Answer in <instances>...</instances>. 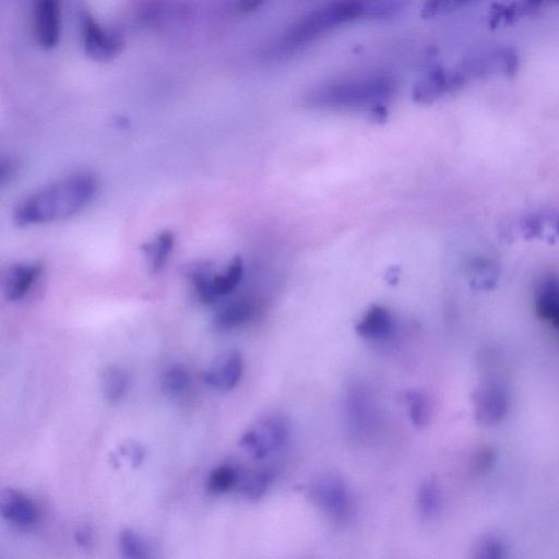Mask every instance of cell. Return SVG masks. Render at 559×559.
Wrapping results in <instances>:
<instances>
[{
    "mask_svg": "<svg viewBox=\"0 0 559 559\" xmlns=\"http://www.w3.org/2000/svg\"><path fill=\"white\" fill-rule=\"evenodd\" d=\"M273 475L268 470H255L241 473L239 487L242 495L249 501H259L269 490Z\"/></svg>",
    "mask_w": 559,
    "mask_h": 559,
    "instance_id": "obj_18",
    "label": "cell"
},
{
    "mask_svg": "<svg viewBox=\"0 0 559 559\" xmlns=\"http://www.w3.org/2000/svg\"><path fill=\"white\" fill-rule=\"evenodd\" d=\"M406 401L410 409V418L414 425L423 427L431 421V402L424 392L419 390L408 391Z\"/></svg>",
    "mask_w": 559,
    "mask_h": 559,
    "instance_id": "obj_23",
    "label": "cell"
},
{
    "mask_svg": "<svg viewBox=\"0 0 559 559\" xmlns=\"http://www.w3.org/2000/svg\"><path fill=\"white\" fill-rule=\"evenodd\" d=\"M121 453L122 455H125L129 458L130 462L133 463V466L135 468L141 465L146 455L144 447L136 443L129 444L128 446H123L121 448Z\"/></svg>",
    "mask_w": 559,
    "mask_h": 559,
    "instance_id": "obj_28",
    "label": "cell"
},
{
    "mask_svg": "<svg viewBox=\"0 0 559 559\" xmlns=\"http://www.w3.org/2000/svg\"><path fill=\"white\" fill-rule=\"evenodd\" d=\"M559 6V0H516L508 6L499 7V15L505 23L526 17L543 8Z\"/></svg>",
    "mask_w": 559,
    "mask_h": 559,
    "instance_id": "obj_21",
    "label": "cell"
},
{
    "mask_svg": "<svg viewBox=\"0 0 559 559\" xmlns=\"http://www.w3.org/2000/svg\"><path fill=\"white\" fill-rule=\"evenodd\" d=\"M174 234L170 231L160 233L156 239L144 246L148 265L153 272L162 270L173 252Z\"/></svg>",
    "mask_w": 559,
    "mask_h": 559,
    "instance_id": "obj_17",
    "label": "cell"
},
{
    "mask_svg": "<svg viewBox=\"0 0 559 559\" xmlns=\"http://www.w3.org/2000/svg\"><path fill=\"white\" fill-rule=\"evenodd\" d=\"M244 360L239 351H228L214 360L205 374L206 383L218 390L229 391L240 383Z\"/></svg>",
    "mask_w": 559,
    "mask_h": 559,
    "instance_id": "obj_9",
    "label": "cell"
},
{
    "mask_svg": "<svg viewBox=\"0 0 559 559\" xmlns=\"http://www.w3.org/2000/svg\"><path fill=\"white\" fill-rule=\"evenodd\" d=\"M418 505L422 516L433 518L438 515L442 507V496L435 482L425 481L418 493Z\"/></svg>",
    "mask_w": 559,
    "mask_h": 559,
    "instance_id": "obj_25",
    "label": "cell"
},
{
    "mask_svg": "<svg viewBox=\"0 0 559 559\" xmlns=\"http://www.w3.org/2000/svg\"><path fill=\"white\" fill-rule=\"evenodd\" d=\"M128 384V375L121 367H107L102 373L101 387L107 401H121L126 395Z\"/></svg>",
    "mask_w": 559,
    "mask_h": 559,
    "instance_id": "obj_20",
    "label": "cell"
},
{
    "mask_svg": "<svg viewBox=\"0 0 559 559\" xmlns=\"http://www.w3.org/2000/svg\"><path fill=\"white\" fill-rule=\"evenodd\" d=\"M192 384V375L183 365H174L162 377V390L168 395H180Z\"/></svg>",
    "mask_w": 559,
    "mask_h": 559,
    "instance_id": "obj_24",
    "label": "cell"
},
{
    "mask_svg": "<svg viewBox=\"0 0 559 559\" xmlns=\"http://www.w3.org/2000/svg\"><path fill=\"white\" fill-rule=\"evenodd\" d=\"M497 551H499V546L496 542L489 540H484L481 541L479 543V545L477 546V549H475V552H477V556L478 557H491L492 552H495L497 554ZM498 555V554H497Z\"/></svg>",
    "mask_w": 559,
    "mask_h": 559,
    "instance_id": "obj_29",
    "label": "cell"
},
{
    "mask_svg": "<svg viewBox=\"0 0 559 559\" xmlns=\"http://www.w3.org/2000/svg\"><path fill=\"white\" fill-rule=\"evenodd\" d=\"M42 265L38 263L19 264L10 267L4 279V294L11 302L25 299L42 275Z\"/></svg>",
    "mask_w": 559,
    "mask_h": 559,
    "instance_id": "obj_12",
    "label": "cell"
},
{
    "mask_svg": "<svg viewBox=\"0 0 559 559\" xmlns=\"http://www.w3.org/2000/svg\"><path fill=\"white\" fill-rule=\"evenodd\" d=\"M256 314V305L249 299H237L220 309L214 323L222 330H232L244 326Z\"/></svg>",
    "mask_w": 559,
    "mask_h": 559,
    "instance_id": "obj_15",
    "label": "cell"
},
{
    "mask_svg": "<svg viewBox=\"0 0 559 559\" xmlns=\"http://www.w3.org/2000/svg\"><path fill=\"white\" fill-rule=\"evenodd\" d=\"M120 550L127 558H147L150 556L146 541L133 530H124L118 539Z\"/></svg>",
    "mask_w": 559,
    "mask_h": 559,
    "instance_id": "obj_26",
    "label": "cell"
},
{
    "mask_svg": "<svg viewBox=\"0 0 559 559\" xmlns=\"http://www.w3.org/2000/svg\"><path fill=\"white\" fill-rule=\"evenodd\" d=\"M392 330H394V320L388 309L382 306L368 309L356 326L358 335L367 340H385L391 335Z\"/></svg>",
    "mask_w": 559,
    "mask_h": 559,
    "instance_id": "obj_14",
    "label": "cell"
},
{
    "mask_svg": "<svg viewBox=\"0 0 559 559\" xmlns=\"http://www.w3.org/2000/svg\"><path fill=\"white\" fill-rule=\"evenodd\" d=\"M312 502L335 523H346L352 514L348 485L336 474L320 475L308 487Z\"/></svg>",
    "mask_w": 559,
    "mask_h": 559,
    "instance_id": "obj_5",
    "label": "cell"
},
{
    "mask_svg": "<svg viewBox=\"0 0 559 559\" xmlns=\"http://www.w3.org/2000/svg\"><path fill=\"white\" fill-rule=\"evenodd\" d=\"M363 19L362 0H332L301 19L285 35L284 46L296 49L313 42L344 23Z\"/></svg>",
    "mask_w": 559,
    "mask_h": 559,
    "instance_id": "obj_3",
    "label": "cell"
},
{
    "mask_svg": "<svg viewBox=\"0 0 559 559\" xmlns=\"http://www.w3.org/2000/svg\"><path fill=\"white\" fill-rule=\"evenodd\" d=\"M243 275L244 263L240 257L234 258L230 266L217 275H213L210 267L204 265L192 267L187 272L199 300L208 305L234 292L239 287Z\"/></svg>",
    "mask_w": 559,
    "mask_h": 559,
    "instance_id": "obj_4",
    "label": "cell"
},
{
    "mask_svg": "<svg viewBox=\"0 0 559 559\" xmlns=\"http://www.w3.org/2000/svg\"><path fill=\"white\" fill-rule=\"evenodd\" d=\"M363 19L388 20L406 10L411 0H362Z\"/></svg>",
    "mask_w": 559,
    "mask_h": 559,
    "instance_id": "obj_19",
    "label": "cell"
},
{
    "mask_svg": "<svg viewBox=\"0 0 559 559\" xmlns=\"http://www.w3.org/2000/svg\"><path fill=\"white\" fill-rule=\"evenodd\" d=\"M241 473L239 469L229 465L214 469L208 478V490L216 494L230 492L239 485Z\"/></svg>",
    "mask_w": 559,
    "mask_h": 559,
    "instance_id": "obj_22",
    "label": "cell"
},
{
    "mask_svg": "<svg viewBox=\"0 0 559 559\" xmlns=\"http://www.w3.org/2000/svg\"><path fill=\"white\" fill-rule=\"evenodd\" d=\"M76 541L82 547H89L93 541V534L90 528L82 527L76 532Z\"/></svg>",
    "mask_w": 559,
    "mask_h": 559,
    "instance_id": "obj_31",
    "label": "cell"
},
{
    "mask_svg": "<svg viewBox=\"0 0 559 559\" xmlns=\"http://www.w3.org/2000/svg\"><path fill=\"white\" fill-rule=\"evenodd\" d=\"M460 90V83L453 70L436 66L414 87L413 99L418 103L430 104Z\"/></svg>",
    "mask_w": 559,
    "mask_h": 559,
    "instance_id": "obj_8",
    "label": "cell"
},
{
    "mask_svg": "<svg viewBox=\"0 0 559 559\" xmlns=\"http://www.w3.org/2000/svg\"><path fill=\"white\" fill-rule=\"evenodd\" d=\"M289 426L279 416H268L244 433L240 445L255 459L261 460L277 453L289 439Z\"/></svg>",
    "mask_w": 559,
    "mask_h": 559,
    "instance_id": "obj_6",
    "label": "cell"
},
{
    "mask_svg": "<svg viewBox=\"0 0 559 559\" xmlns=\"http://www.w3.org/2000/svg\"><path fill=\"white\" fill-rule=\"evenodd\" d=\"M535 305L539 315L553 326L559 328V279H544L535 294Z\"/></svg>",
    "mask_w": 559,
    "mask_h": 559,
    "instance_id": "obj_16",
    "label": "cell"
},
{
    "mask_svg": "<svg viewBox=\"0 0 559 559\" xmlns=\"http://www.w3.org/2000/svg\"><path fill=\"white\" fill-rule=\"evenodd\" d=\"M477 2V0H426L421 16L425 19L444 16Z\"/></svg>",
    "mask_w": 559,
    "mask_h": 559,
    "instance_id": "obj_27",
    "label": "cell"
},
{
    "mask_svg": "<svg viewBox=\"0 0 559 559\" xmlns=\"http://www.w3.org/2000/svg\"><path fill=\"white\" fill-rule=\"evenodd\" d=\"M0 170H2V174H0V180H2V184L4 185L5 182L10 180V178H13L16 172V166L13 162L7 160V161H3L2 169Z\"/></svg>",
    "mask_w": 559,
    "mask_h": 559,
    "instance_id": "obj_32",
    "label": "cell"
},
{
    "mask_svg": "<svg viewBox=\"0 0 559 559\" xmlns=\"http://www.w3.org/2000/svg\"><path fill=\"white\" fill-rule=\"evenodd\" d=\"M0 511L7 521L18 526H30L38 517L32 499L13 489L5 490L0 496Z\"/></svg>",
    "mask_w": 559,
    "mask_h": 559,
    "instance_id": "obj_13",
    "label": "cell"
},
{
    "mask_svg": "<svg viewBox=\"0 0 559 559\" xmlns=\"http://www.w3.org/2000/svg\"><path fill=\"white\" fill-rule=\"evenodd\" d=\"M82 29L86 51L94 59L109 61L121 53L123 47L121 39L114 33L104 30L93 18L85 17Z\"/></svg>",
    "mask_w": 559,
    "mask_h": 559,
    "instance_id": "obj_11",
    "label": "cell"
},
{
    "mask_svg": "<svg viewBox=\"0 0 559 559\" xmlns=\"http://www.w3.org/2000/svg\"><path fill=\"white\" fill-rule=\"evenodd\" d=\"M397 83L388 76H373L331 83L306 95L305 102L317 109L370 110L394 98Z\"/></svg>",
    "mask_w": 559,
    "mask_h": 559,
    "instance_id": "obj_2",
    "label": "cell"
},
{
    "mask_svg": "<svg viewBox=\"0 0 559 559\" xmlns=\"http://www.w3.org/2000/svg\"><path fill=\"white\" fill-rule=\"evenodd\" d=\"M99 182L90 173H79L46 186L22 201L15 212L21 227L74 217L97 195Z\"/></svg>",
    "mask_w": 559,
    "mask_h": 559,
    "instance_id": "obj_1",
    "label": "cell"
},
{
    "mask_svg": "<svg viewBox=\"0 0 559 559\" xmlns=\"http://www.w3.org/2000/svg\"><path fill=\"white\" fill-rule=\"evenodd\" d=\"M265 3V0H237V8L241 13H252Z\"/></svg>",
    "mask_w": 559,
    "mask_h": 559,
    "instance_id": "obj_30",
    "label": "cell"
},
{
    "mask_svg": "<svg viewBox=\"0 0 559 559\" xmlns=\"http://www.w3.org/2000/svg\"><path fill=\"white\" fill-rule=\"evenodd\" d=\"M475 418L485 425L502 421L508 411L506 391L497 385H486L475 391L473 396Z\"/></svg>",
    "mask_w": 559,
    "mask_h": 559,
    "instance_id": "obj_10",
    "label": "cell"
},
{
    "mask_svg": "<svg viewBox=\"0 0 559 559\" xmlns=\"http://www.w3.org/2000/svg\"><path fill=\"white\" fill-rule=\"evenodd\" d=\"M33 32L44 49H54L61 40V0H33Z\"/></svg>",
    "mask_w": 559,
    "mask_h": 559,
    "instance_id": "obj_7",
    "label": "cell"
}]
</instances>
